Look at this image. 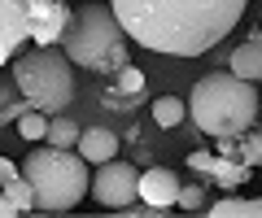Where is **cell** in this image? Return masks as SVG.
<instances>
[{
    "mask_svg": "<svg viewBox=\"0 0 262 218\" xmlns=\"http://www.w3.org/2000/svg\"><path fill=\"white\" fill-rule=\"evenodd\" d=\"M249 0H110L122 31L166 57H201L241 22Z\"/></svg>",
    "mask_w": 262,
    "mask_h": 218,
    "instance_id": "6da1fadb",
    "label": "cell"
},
{
    "mask_svg": "<svg viewBox=\"0 0 262 218\" xmlns=\"http://www.w3.org/2000/svg\"><path fill=\"white\" fill-rule=\"evenodd\" d=\"M258 87L249 79L232 75V70H210L192 83V101H188V114H192L196 131L206 135H232L241 140L253 123H258Z\"/></svg>",
    "mask_w": 262,
    "mask_h": 218,
    "instance_id": "7a4b0ae2",
    "label": "cell"
},
{
    "mask_svg": "<svg viewBox=\"0 0 262 218\" xmlns=\"http://www.w3.org/2000/svg\"><path fill=\"white\" fill-rule=\"evenodd\" d=\"M127 31H122L118 13L110 9V0L105 5H83V9L70 13V27L61 35V53L75 66L92 70V75H118L127 66Z\"/></svg>",
    "mask_w": 262,
    "mask_h": 218,
    "instance_id": "3957f363",
    "label": "cell"
},
{
    "mask_svg": "<svg viewBox=\"0 0 262 218\" xmlns=\"http://www.w3.org/2000/svg\"><path fill=\"white\" fill-rule=\"evenodd\" d=\"M22 175L35 188V209L44 214H70L79 201L88 197V161L79 149H31L22 161Z\"/></svg>",
    "mask_w": 262,
    "mask_h": 218,
    "instance_id": "277c9868",
    "label": "cell"
},
{
    "mask_svg": "<svg viewBox=\"0 0 262 218\" xmlns=\"http://www.w3.org/2000/svg\"><path fill=\"white\" fill-rule=\"evenodd\" d=\"M13 83L27 96V109L39 114H66L75 96V61L61 53V44H35L31 53L13 57Z\"/></svg>",
    "mask_w": 262,
    "mask_h": 218,
    "instance_id": "5b68a950",
    "label": "cell"
},
{
    "mask_svg": "<svg viewBox=\"0 0 262 218\" xmlns=\"http://www.w3.org/2000/svg\"><path fill=\"white\" fill-rule=\"evenodd\" d=\"M92 201L105 209H122L131 201H140V171L131 161H118V157L101 161L92 175Z\"/></svg>",
    "mask_w": 262,
    "mask_h": 218,
    "instance_id": "8992f818",
    "label": "cell"
},
{
    "mask_svg": "<svg viewBox=\"0 0 262 218\" xmlns=\"http://www.w3.org/2000/svg\"><path fill=\"white\" fill-rule=\"evenodd\" d=\"M31 22V44H61L66 27H70V5L66 0H22Z\"/></svg>",
    "mask_w": 262,
    "mask_h": 218,
    "instance_id": "52a82bcc",
    "label": "cell"
},
{
    "mask_svg": "<svg viewBox=\"0 0 262 218\" xmlns=\"http://www.w3.org/2000/svg\"><path fill=\"white\" fill-rule=\"evenodd\" d=\"M27 39H31V22L22 0H0V66L18 57Z\"/></svg>",
    "mask_w": 262,
    "mask_h": 218,
    "instance_id": "ba28073f",
    "label": "cell"
},
{
    "mask_svg": "<svg viewBox=\"0 0 262 218\" xmlns=\"http://www.w3.org/2000/svg\"><path fill=\"white\" fill-rule=\"evenodd\" d=\"M179 188H184L179 175L166 171V166H153V171L140 175V201H144V205H153L158 214H166V209L179 205Z\"/></svg>",
    "mask_w": 262,
    "mask_h": 218,
    "instance_id": "9c48e42d",
    "label": "cell"
},
{
    "mask_svg": "<svg viewBox=\"0 0 262 218\" xmlns=\"http://www.w3.org/2000/svg\"><path fill=\"white\" fill-rule=\"evenodd\" d=\"M79 157L88 161V166H101V161H110V157H118V135L114 131H105V127H88L83 135H79Z\"/></svg>",
    "mask_w": 262,
    "mask_h": 218,
    "instance_id": "30bf717a",
    "label": "cell"
},
{
    "mask_svg": "<svg viewBox=\"0 0 262 218\" xmlns=\"http://www.w3.org/2000/svg\"><path fill=\"white\" fill-rule=\"evenodd\" d=\"M227 70L241 75V79H249V83H258V79H262V35H249V39H245V44L232 53Z\"/></svg>",
    "mask_w": 262,
    "mask_h": 218,
    "instance_id": "8fae6325",
    "label": "cell"
},
{
    "mask_svg": "<svg viewBox=\"0 0 262 218\" xmlns=\"http://www.w3.org/2000/svg\"><path fill=\"white\" fill-rule=\"evenodd\" d=\"M249 175H253V166H249V161L219 153V157H214V171H210V179H214L219 188H241V183L249 179Z\"/></svg>",
    "mask_w": 262,
    "mask_h": 218,
    "instance_id": "7c38bea8",
    "label": "cell"
},
{
    "mask_svg": "<svg viewBox=\"0 0 262 218\" xmlns=\"http://www.w3.org/2000/svg\"><path fill=\"white\" fill-rule=\"evenodd\" d=\"M206 214H214V218H262V197H227V201L206 205Z\"/></svg>",
    "mask_w": 262,
    "mask_h": 218,
    "instance_id": "4fadbf2b",
    "label": "cell"
},
{
    "mask_svg": "<svg viewBox=\"0 0 262 218\" xmlns=\"http://www.w3.org/2000/svg\"><path fill=\"white\" fill-rule=\"evenodd\" d=\"M79 135H83V127L70 123L66 114H53V118H48V144H57V149H75Z\"/></svg>",
    "mask_w": 262,
    "mask_h": 218,
    "instance_id": "5bb4252c",
    "label": "cell"
},
{
    "mask_svg": "<svg viewBox=\"0 0 262 218\" xmlns=\"http://www.w3.org/2000/svg\"><path fill=\"white\" fill-rule=\"evenodd\" d=\"M184 118H188V105L179 96H158L153 101V123L158 127H179Z\"/></svg>",
    "mask_w": 262,
    "mask_h": 218,
    "instance_id": "9a60e30c",
    "label": "cell"
},
{
    "mask_svg": "<svg viewBox=\"0 0 262 218\" xmlns=\"http://www.w3.org/2000/svg\"><path fill=\"white\" fill-rule=\"evenodd\" d=\"M5 192H9V201L22 209V214H31V209H35V188H31V179H27L22 171L13 175L9 183H5Z\"/></svg>",
    "mask_w": 262,
    "mask_h": 218,
    "instance_id": "2e32d148",
    "label": "cell"
},
{
    "mask_svg": "<svg viewBox=\"0 0 262 218\" xmlns=\"http://www.w3.org/2000/svg\"><path fill=\"white\" fill-rule=\"evenodd\" d=\"M18 135L31 140V144L44 140V135H48V114H39V109H22V114H18Z\"/></svg>",
    "mask_w": 262,
    "mask_h": 218,
    "instance_id": "e0dca14e",
    "label": "cell"
},
{
    "mask_svg": "<svg viewBox=\"0 0 262 218\" xmlns=\"http://www.w3.org/2000/svg\"><path fill=\"white\" fill-rule=\"evenodd\" d=\"M114 87H118V92H131V96H140V92H144V75H140V70H136V66L127 61V66H122L118 75H114Z\"/></svg>",
    "mask_w": 262,
    "mask_h": 218,
    "instance_id": "ac0fdd59",
    "label": "cell"
},
{
    "mask_svg": "<svg viewBox=\"0 0 262 218\" xmlns=\"http://www.w3.org/2000/svg\"><path fill=\"white\" fill-rule=\"evenodd\" d=\"M179 209H188V214L206 209V183H184L179 188Z\"/></svg>",
    "mask_w": 262,
    "mask_h": 218,
    "instance_id": "d6986e66",
    "label": "cell"
},
{
    "mask_svg": "<svg viewBox=\"0 0 262 218\" xmlns=\"http://www.w3.org/2000/svg\"><path fill=\"white\" fill-rule=\"evenodd\" d=\"M241 161H249V166H262V131H245L241 135Z\"/></svg>",
    "mask_w": 262,
    "mask_h": 218,
    "instance_id": "ffe728a7",
    "label": "cell"
},
{
    "mask_svg": "<svg viewBox=\"0 0 262 218\" xmlns=\"http://www.w3.org/2000/svg\"><path fill=\"white\" fill-rule=\"evenodd\" d=\"M188 166H192V175H206V179H210V171H214V153H206V149L188 153Z\"/></svg>",
    "mask_w": 262,
    "mask_h": 218,
    "instance_id": "44dd1931",
    "label": "cell"
},
{
    "mask_svg": "<svg viewBox=\"0 0 262 218\" xmlns=\"http://www.w3.org/2000/svg\"><path fill=\"white\" fill-rule=\"evenodd\" d=\"M105 105H110V109H131V105H136V96H131V92L122 96L118 87H110V92H105Z\"/></svg>",
    "mask_w": 262,
    "mask_h": 218,
    "instance_id": "7402d4cb",
    "label": "cell"
},
{
    "mask_svg": "<svg viewBox=\"0 0 262 218\" xmlns=\"http://www.w3.org/2000/svg\"><path fill=\"white\" fill-rule=\"evenodd\" d=\"M18 214H22V209H18V205L9 201V192L0 188V218H18Z\"/></svg>",
    "mask_w": 262,
    "mask_h": 218,
    "instance_id": "603a6c76",
    "label": "cell"
},
{
    "mask_svg": "<svg viewBox=\"0 0 262 218\" xmlns=\"http://www.w3.org/2000/svg\"><path fill=\"white\" fill-rule=\"evenodd\" d=\"M13 175H18V166H13L9 157H0V188H5V183H9Z\"/></svg>",
    "mask_w": 262,
    "mask_h": 218,
    "instance_id": "cb8c5ba5",
    "label": "cell"
},
{
    "mask_svg": "<svg viewBox=\"0 0 262 218\" xmlns=\"http://www.w3.org/2000/svg\"><path fill=\"white\" fill-rule=\"evenodd\" d=\"M258 118H262V105H258Z\"/></svg>",
    "mask_w": 262,
    "mask_h": 218,
    "instance_id": "d4e9b609",
    "label": "cell"
}]
</instances>
